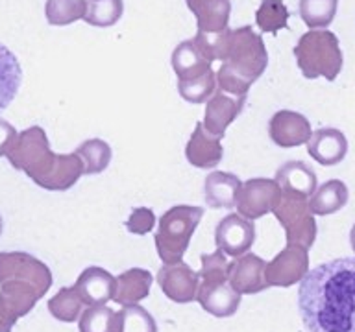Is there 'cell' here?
I'll return each mask as SVG.
<instances>
[{
	"label": "cell",
	"mask_w": 355,
	"mask_h": 332,
	"mask_svg": "<svg viewBox=\"0 0 355 332\" xmlns=\"http://www.w3.org/2000/svg\"><path fill=\"white\" fill-rule=\"evenodd\" d=\"M277 192H279V185L276 183V179L254 177V179L243 183L235 207H237L239 214L254 221L261 216H265L266 212H270Z\"/></svg>",
	"instance_id": "obj_11"
},
{
	"label": "cell",
	"mask_w": 355,
	"mask_h": 332,
	"mask_svg": "<svg viewBox=\"0 0 355 332\" xmlns=\"http://www.w3.org/2000/svg\"><path fill=\"white\" fill-rule=\"evenodd\" d=\"M349 198L348 187L340 179H331L316 188L309 199V209L316 216H327L346 207Z\"/></svg>",
	"instance_id": "obj_24"
},
{
	"label": "cell",
	"mask_w": 355,
	"mask_h": 332,
	"mask_svg": "<svg viewBox=\"0 0 355 332\" xmlns=\"http://www.w3.org/2000/svg\"><path fill=\"white\" fill-rule=\"evenodd\" d=\"M126 229L132 234H146L154 229L155 225V214L152 209H146V207H137V209L132 210V214L126 220Z\"/></svg>",
	"instance_id": "obj_34"
},
{
	"label": "cell",
	"mask_w": 355,
	"mask_h": 332,
	"mask_svg": "<svg viewBox=\"0 0 355 332\" xmlns=\"http://www.w3.org/2000/svg\"><path fill=\"white\" fill-rule=\"evenodd\" d=\"M74 286H76L83 304H87V306L105 304L115 297L116 277L111 275L110 271H105L104 268L89 266L80 273Z\"/></svg>",
	"instance_id": "obj_17"
},
{
	"label": "cell",
	"mask_w": 355,
	"mask_h": 332,
	"mask_svg": "<svg viewBox=\"0 0 355 332\" xmlns=\"http://www.w3.org/2000/svg\"><path fill=\"white\" fill-rule=\"evenodd\" d=\"M76 154L83 163V174H87V176L102 174L110 166L111 157H113L111 146L102 138L83 140L76 148Z\"/></svg>",
	"instance_id": "obj_25"
},
{
	"label": "cell",
	"mask_w": 355,
	"mask_h": 332,
	"mask_svg": "<svg viewBox=\"0 0 355 332\" xmlns=\"http://www.w3.org/2000/svg\"><path fill=\"white\" fill-rule=\"evenodd\" d=\"M277 221L285 229L287 243H296L309 249L316 240V221L309 209V201L298 194L279 192L274 198L272 210Z\"/></svg>",
	"instance_id": "obj_8"
},
{
	"label": "cell",
	"mask_w": 355,
	"mask_h": 332,
	"mask_svg": "<svg viewBox=\"0 0 355 332\" xmlns=\"http://www.w3.org/2000/svg\"><path fill=\"white\" fill-rule=\"evenodd\" d=\"M244 104H246V96H233L216 89L205 105L204 122H202L205 131L216 138L224 137L227 126L243 113Z\"/></svg>",
	"instance_id": "obj_13"
},
{
	"label": "cell",
	"mask_w": 355,
	"mask_h": 332,
	"mask_svg": "<svg viewBox=\"0 0 355 332\" xmlns=\"http://www.w3.org/2000/svg\"><path fill=\"white\" fill-rule=\"evenodd\" d=\"M157 284L163 290L166 297L174 303H191L196 299L200 286L198 271L185 262L176 264H165L157 271Z\"/></svg>",
	"instance_id": "obj_12"
},
{
	"label": "cell",
	"mask_w": 355,
	"mask_h": 332,
	"mask_svg": "<svg viewBox=\"0 0 355 332\" xmlns=\"http://www.w3.org/2000/svg\"><path fill=\"white\" fill-rule=\"evenodd\" d=\"M17 129L11 126L10 122H6L4 118H0V157L8 154V149L11 148V144L15 142Z\"/></svg>",
	"instance_id": "obj_35"
},
{
	"label": "cell",
	"mask_w": 355,
	"mask_h": 332,
	"mask_svg": "<svg viewBox=\"0 0 355 332\" xmlns=\"http://www.w3.org/2000/svg\"><path fill=\"white\" fill-rule=\"evenodd\" d=\"M257 26L266 33H277L285 30L288 22V10L282 0H263L255 13Z\"/></svg>",
	"instance_id": "obj_31"
},
{
	"label": "cell",
	"mask_w": 355,
	"mask_h": 332,
	"mask_svg": "<svg viewBox=\"0 0 355 332\" xmlns=\"http://www.w3.org/2000/svg\"><path fill=\"white\" fill-rule=\"evenodd\" d=\"M124 13L122 0H87L83 21L96 28H110L121 21Z\"/></svg>",
	"instance_id": "obj_30"
},
{
	"label": "cell",
	"mask_w": 355,
	"mask_h": 332,
	"mask_svg": "<svg viewBox=\"0 0 355 332\" xmlns=\"http://www.w3.org/2000/svg\"><path fill=\"white\" fill-rule=\"evenodd\" d=\"M152 273L143 268H132L116 277V290L113 301L122 306L126 304H137L144 297H148L152 288Z\"/></svg>",
	"instance_id": "obj_22"
},
{
	"label": "cell",
	"mask_w": 355,
	"mask_h": 332,
	"mask_svg": "<svg viewBox=\"0 0 355 332\" xmlns=\"http://www.w3.org/2000/svg\"><path fill=\"white\" fill-rule=\"evenodd\" d=\"M22 83V66L17 55L0 43V113L15 100Z\"/></svg>",
	"instance_id": "obj_23"
},
{
	"label": "cell",
	"mask_w": 355,
	"mask_h": 332,
	"mask_svg": "<svg viewBox=\"0 0 355 332\" xmlns=\"http://www.w3.org/2000/svg\"><path fill=\"white\" fill-rule=\"evenodd\" d=\"M216 91V72H209L205 76L178 82V93L189 104H204Z\"/></svg>",
	"instance_id": "obj_32"
},
{
	"label": "cell",
	"mask_w": 355,
	"mask_h": 332,
	"mask_svg": "<svg viewBox=\"0 0 355 332\" xmlns=\"http://www.w3.org/2000/svg\"><path fill=\"white\" fill-rule=\"evenodd\" d=\"M268 135L272 142L279 148H296V146L307 144L313 131H311L309 120L302 113L282 109L268 122Z\"/></svg>",
	"instance_id": "obj_15"
},
{
	"label": "cell",
	"mask_w": 355,
	"mask_h": 332,
	"mask_svg": "<svg viewBox=\"0 0 355 332\" xmlns=\"http://www.w3.org/2000/svg\"><path fill=\"white\" fill-rule=\"evenodd\" d=\"M338 0H300V17L311 30L327 28L337 15Z\"/></svg>",
	"instance_id": "obj_28"
},
{
	"label": "cell",
	"mask_w": 355,
	"mask_h": 332,
	"mask_svg": "<svg viewBox=\"0 0 355 332\" xmlns=\"http://www.w3.org/2000/svg\"><path fill=\"white\" fill-rule=\"evenodd\" d=\"M82 308L83 301L80 297V293H78L76 286L61 288L60 292L49 301L50 314L54 315L55 320L63 321V323H74V321L80 320Z\"/></svg>",
	"instance_id": "obj_27"
},
{
	"label": "cell",
	"mask_w": 355,
	"mask_h": 332,
	"mask_svg": "<svg viewBox=\"0 0 355 332\" xmlns=\"http://www.w3.org/2000/svg\"><path fill=\"white\" fill-rule=\"evenodd\" d=\"M307 154L322 166H335L343 163L348 154V138L340 129L320 127L313 131L307 140Z\"/></svg>",
	"instance_id": "obj_16"
},
{
	"label": "cell",
	"mask_w": 355,
	"mask_h": 332,
	"mask_svg": "<svg viewBox=\"0 0 355 332\" xmlns=\"http://www.w3.org/2000/svg\"><path fill=\"white\" fill-rule=\"evenodd\" d=\"M309 271V253L307 248L287 243V248L266 262L265 281L268 286L288 288L300 282Z\"/></svg>",
	"instance_id": "obj_9"
},
{
	"label": "cell",
	"mask_w": 355,
	"mask_h": 332,
	"mask_svg": "<svg viewBox=\"0 0 355 332\" xmlns=\"http://www.w3.org/2000/svg\"><path fill=\"white\" fill-rule=\"evenodd\" d=\"M202 270L198 271L200 286L196 293V301L207 314L215 317H230L239 310L243 295L233 290L227 282V262L226 255L220 249L215 253L202 255Z\"/></svg>",
	"instance_id": "obj_5"
},
{
	"label": "cell",
	"mask_w": 355,
	"mask_h": 332,
	"mask_svg": "<svg viewBox=\"0 0 355 332\" xmlns=\"http://www.w3.org/2000/svg\"><path fill=\"white\" fill-rule=\"evenodd\" d=\"M294 57L307 80L326 77L335 82L343 71V50L338 37L327 30H311L294 46Z\"/></svg>",
	"instance_id": "obj_6"
},
{
	"label": "cell",
	"mask_w": 355,
	"mask_h": 332,
	"mask_svg": "<svg viewBox=\"0 0 355 332\" xmlns=\"http://www.w3.org/2000/svg\"><path fill=\"white\" fill-rule=\"evenodd\" d=\"M185 2L191 13L196 17L198 32L209 35L226 32L232 15L230 0H185Z\"/></svg>",
	"instance_id": "obj_18"
},
{
	"label": "cell",
	"mask_w": 355,
	"mask_h": 332,
	"mask_svg": "<svg viewBox=\"0 0 355 332\" xmlns=\"http://www.w3.org/2000/svg\"><path fill=\"white\" fill-rule=\"evenodd\" d=\"M255 242L254 221L241 214H227L215 229L216 249L227 257H241Z\"/></svg>",
	"instance_id": "obj_10"
},
{
	"label": "cell",
	"mask_w": 355,
	"mask_h": 332,
	"mask_svg": "<svg viewBox=\"0 0 355 332\" xmlns=\"http://www.w3.org/2000/svg\"><path fill=\"white\" fill-rule=\"evenodd\" d=\"M115 310L105 304H93L83 310L80 315V332H113L115 326Z\"/></svg>",
	"instance_id": "obj_33"
},
{
	"label": "cell",
	"mask_w": 355,
	"mask_h": 332,
	"mask_svg": "<svg viewBox=\"0 0 355 332\" xmlns=\"http://www.w3.org/2000/svg\"><path fill=\"white\" fill-rule=\"evenodd\" d=\"M87 10V0H46L44 15L52 26H67L80 21Z\"/></svg>",
	"instance_id": "obj_29"
},
{
	"label": "cell",
	"mask_w": 355,
	"mask_h": 332,
	"mask_svg": "<svg viewBox=\"0 0 355 332\" xmlns=\"http://www.w3.org/2000/svg\"><path fill=\"white\" fill-rule=\"evenodd\" d=\"M276 183L283 192L309 198L316 190V174L309 165L302 160H288L277 168Z\"/></svg>",
	"instance_id": "obj_21"
},
{
	"label": "cell",
	"mask_w": 355,
	"mask_h": 332,
	"mask_svg": "<svg viewBox=\"0 0 355 332\" xmlns=\"http://www.w3.org/2000/svg\"><path fill=\"white\" fill-rule=\"evenodd\" d=\"M305 332H355V257L333 259L300 281Z\"/></svg>",
	"instance_id": "obj_1"
},
{
	"label": "cell",
	"mask_w": 355,
	"mask_h": 332,
	"mask_svg": "<svg viewBox=\"0 0 355 332\" xmlns=\"http://www.w3.org/2000/svg\"><path fill=\"white\" fill-rule=\"evenodd\" d=\"M13 168L24 172L37 187L50 192H65L83 176L78 154H54L43 127L32 126L19 133L6 154Z\"/></svg>",
	"instance_id": "obj_2"
},
{
	"label": "cell",
	"mask_w": 355,
	"mask_h": 332,
	"mask_svg": "<svg viewBox=\"0 0 355 332\" xmlns=\"http://www.w3.org/2000/svg\"><path fill=\"white\" fill-rule=\"evenodd\" d=\"M52 286V271L44 262L22 253H0V332H11Z\"/></svg>",
	"instance_id": "obj_3"
},
{
	"label": "cell",
	"mask_w": 355,
	"mask_h": 332,
	"mask_svg": "<svg viewBox=\"0 0 355 332\" xmlns=\"http://www.w3.org/2000/svg\"><path fill=\"white\" fill-rule=\"evenodd\" d=\"M349 243H352V249L355 251V225L352 227V231H349Z\"/></svg>",
	"instance_id": "obj_36"
},
{
	"label": "cell",
	"mask_w": 355,
	"mask_h": 332,
	"mask_svg": "<svg viewBox=\"0 0 355 332\" xmlns=\"http://www.w3.org/2000/svg\"><path fill=\"white\" fill-rule=\"evenodd\" d=\"M113 332H157V323L146 308L139 304H126L115 314Z\"/></svg>",
	"instance_id": "obj_26"
},
{
	"label": "cell",
	"mask_w": 355,
	"mask_h": 332,
	"mask_svg": "<svg viewBox=\"0 0 355 332\" xmlns=\"http://www.w3.org/2000/svg\"><path fill=\"white\" fill-rule=\"evenodd\" d=\"M220 61L216 89L233 96H246L252 83L257 82L266 71L268 52L259 33H255L252 26H241L227 30Z\"/></svg>",
	"instance_id": "obj_4"
},
{
	"label": "cell",
	"mask_w": 355,
	"mask_h": 332,
	"mask_svg": "<svg viewBox=\"0 0 355 332\" xmlns=\"http://www.w3.org/2000/svg\"><path fill=\"white\" fill-rule=\"evenodd\" d=\"M243 183L230 172H211L204 181V198L209 209H233Z\"/></svg>",
	"instance_id": "obj_20"
},
{
	"label": "cell",
	"mask_w": 355,
	"mask_h": 332,
	"mask_svg": "<svg viewBox=\"0 0 355 332\" xmlns=\"http://www.w3.org/2000/svg\"><path fill=\"white\" fill-rule=\"evenodd\" d=\"M202 216L204 209L196 205H176L161 216L155 232V249L165 264L182 262Z\"/></svg>",
	"instance_id": "obj_7"
},
{
	"label": "cell",
	"mask_w": 355,
	"mask_h": 332,
	"mask_svg": "<svg viewBox=\"0 0 355 332\" xmlns=\"http://www.w3.org/2000/svg\"><path fill=\"white\" fill-rule=\"evenodd\" d=\"M2 229H4V223H2V218H0V234H2Z\"/></svg>",
	"instance_id": "obj_37"
},
{
	"label": "cell",
	"mask_w": 355,
	"mask_h": 332,
	"mask_svg": "<svg viewBox=\"0 0 355 332\" xmlns=\"http://www.w3.org/2000/svg\"><path fill=\"white\" fill-rule=\"evenodd\" d=\"M222 155H224V149H222L220 138L209 135L204 129V124L198 122L185 146V157L189 163L196 168L207 170V168H215L220 163Z\"/></svg>",
	"instance_id": "obj_19"
},
{
	"label": "cell",
	"mask_w": 355,
	"mask_h": 332,
	"mask_svg": "<svg viewBox=\"0 0 355 332\" xmlns=\"http://www.w3.org/2000/svg\"><path fill=\"white\" fill-rule=\"evenodd\" d=\"M266 262L254 253H244L230 262L227 282L241 295H254L268 288L265 281Z\"/></svg>",
	"instance_id": "obj_14"
}]
</instances>
